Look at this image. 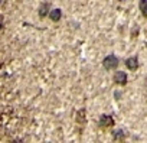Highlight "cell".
<instances>
[{
	"label": "cell",
	"instance_id": "cell-1",
	"mask_svg": "<svg viewBox=\"0 0 147 143\" xmlns=\"http://www.w3.org/2000/svg\"><path fill=\"white\" fill-rule=\"evenodd\" d=\"M118 62H120V59L114 54H110L102 59V66H104L105 71H114L118 66Z\"/></svg>",
	"mask_w": 147,
	"mask_h": 143
},
{
	"label": "cell",
	"instance_id": "cell-2",
	"mask_svg": "<svg viewBox=\"0 0 147 143\" xmlns=\"http://www.w3.org/2000/svg\"><path fill=\"white\" fill-rule=\"evenodd\" d=\"M114 124H115V120H114V117L111 114H101L100 119H98V126L102 130H105L108 127H113Z\"/></svg>",
	"mask_w": 147,
	"mask_h": 143
},
{
	"label": "cell",
	"instance_id": "cell-3",
	"mask_svg": "<svg viewBox=\"0 0 147 143\" xmlns=\"http://www.w3.org/2000/svg\"><path fill=\"white\" fill-rule=\"evenodd\" d=\"M113 80H114V83L118 84V85H125V84L128 83V77H127V74L124 73V71H115Z\"/></svg>",
	"mask_w": 147,
	"mask_h": 143
},
{
	"label": "cell",
	"instance_id": "cell-4",
	"mask_svg": "<svg viewBox=\"0 0 147 143\" xmlns=\"http://www.w3.org/2000/svg\"><path fill=\"white\" fill-rule=\"evenodd\" d=\"M49 13H51V5H49V2H43L38 9V15L40 19H45L46 16H49Z\"/></svg>",
	"mask_w": 147,
	"mask_h": 143
},
{
	"label": "cell",
	"instance_id": "cell-5",
	"mask_svg": "<svg viewBox=\"0 0 147 143\" xmlns=\"http://www.w3.org/2000/svg\"><path fill=\"white\" fill-rule=\"evenodd\" d=\"M124 65L127 66V69L130 71H136L138 68V56H130L124 61Z\"/></svg>",
	"mask_w": 147,
	"mask_h": 143
},
{
	"label": "cell",
	"instance_id": "cell-6",
	"mask_svg": "<svg viewBox=\"0 0 147 143\" xmlns=\"http://www.w3.org/2000/svg\"><path fill=\"white\" fill-rule=\"evenodd\" d=\"M75 121H77L78 124H81V126H85V124H87V111H85V108H80V110L77 111V114H75Z\"/></svg>",
	"mask_w": 147,
	"mask_h": 143
},
{
	"label": "cell",
	"instance_id": "cell-7",
	"mask_svg": "<svg viewBox=\"0 0 147 143\" xmlns=\"http://www.w3.org/2000/svg\"><path fill=\"white\" fill-rule=\"evenodd\" d=\"M61 18H62V10H61V9L56 7V9H52V10H51V13H49V19H51L52 22L56 23V22L61 20Z\"/></svg>",
	"mask_w": 147,
	"mask_h": 143
},
{
	"label": "cell",
	"instance_id": "cell-8",
	"mask_svg": "<svg viewBox=\"0 0 147 143\" xmlns=\"http://www.w3.org/2000/svg\"><path fill=\"white\" fill-rule=\"evenodd\" d=\"M125 137H127V133H125L124 130H121V129L113 131V140H117V142L120 140V142H123Z\"/></svg>",
	"mask_w": 147,
	"mask_h": 143
},
{
	"label": "cell",
	"instance_id": "cell-9",
	"mask_svg": "<svg viewBox=\"0 0 147 143\" xmlns=\"http://www.w3.org/2000/svg\"><path fill=\"white\" fill-rule=\"evenodd\" d=\"M138 9H140L143 18H147V0H140L138 2Z\"/></svg>",
	"mask_w": 147,
	"mask_h": 143
}]
</instances>
